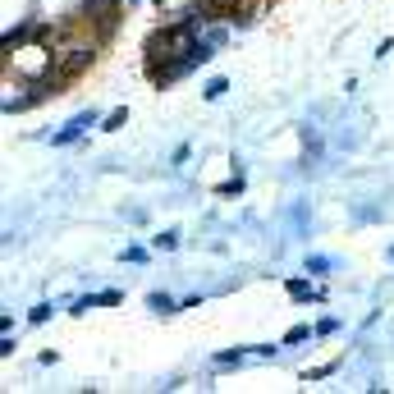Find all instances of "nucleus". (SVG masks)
<instances>
[{"instance_id": "f257e3e1", "label": "nucleus", "mask_w": 394, "mask_h": 394, "mask_svg": "<svg viewBox=\"0 0 394 394\" xmlns=\"http://www.w3.org/2000/svg\"><path fill=\"white\" fill-rule=\"evenodd\" d=\"M88 129H97V110H83V115H74V120L64 124L60 133H51V142H55V147H69V142H79Z\"/></svg>"}, {"instance_id": "f03ea898", "label": "nucleus", "mask_w": 394, "mask_h": 394, "mask_svg": "<svg viewBox=\"0 0 394 394\" xmlns=\"http://www.w3.org/2000/svg\"><path fill=\"white\" fill-rule=\"evenodd\" d=\"M147 307H151V312H161V316H170V312H179L184 303H175L170 294H147Z\"/></svg>"}, {"instance_id": "7ed1b4c3", "label": "nucleus", "mask_w": 394, "mask_h": 394, "mask_svg": "<svg viewBox=\"0 0 394 394\" xmlns=\"http://www.w3.org/2000/svg\"><path fill=\"white\" fill-rule=\"evenodd\" d=\"M124 124H129V110L120 105V110H110V115L101 120V129H105V133H115V129H124Z\"/></svg>"}, {"instance_id": "20e7f679", "label": "nucleus", "mask_w": 394, "mask_h": 394, "mask_svg": "<svg viewBox=\"0 0 394 394\" xmlns=\"http://www.w3.org/2000/svg\"><path fill=\"white\" fill-rule=\"evenodd\" d=\"M289 298H298V303H307V298H321V294H316L307 280H289Z\"/></svg>"}, {"instance_id": "39448f33", "label": "nucleus", "mask_w": 394, "mask_h": 394, "mask_svg": "<svg viewBox=\"0 0 394 394\" xmlns=\"http://www.w3.org/2000/svg\"><path fill=\"white\" fill-rule=\"evenodd\" d=\"M151 243H156L161 253H175V248H179V229H166V234H156Z\"/></svg>"}, {"instance_id": "423d86ee", "label": "nucleus", "mask_w": 394, "mask_h": 394, "mask_svg": "<svg viewBox=\"0 0 394 394\" xmlns=\"http://www.w3.org/2000/svg\"><path fill=\"white\" fill-rule=\"evenodd\" d=\"M225 92H229V83H225V79H211L207 88H202V97H207V101H220Z\"/></svg>"}, {"instance_id": "0eeeda50", "label": "nucleus", "mask_w": 394, "mask_h": 394, "mask_svg": "<svg viewBox=\"0 0 394 394\" xmlns=\"http://www.w3.org/2000/svg\"><path fill=\"white\" fill-rule=\"evenodd\" d=\"M307 271H312V275H325V271H335V262H330V257H312V253H307Z\"/></svg>"}, {"instance_id": "6e6552de", "label": "nucleus", "mask_w": 394, "mask_h": 394, "mask_svg": "<svg viewBox=\"0 0 394 394\" xmlns=\"http://www.w3.org/2000/svg\"><path fill=\"white\" fill-rule=\"evenodd\" d=\"M92 307H120V289H105V294H92Z\"/></svg>"}, {"instance_id": "1a4fd4ad", "label": "nucleus", "mask_w": 394, "mask_h": 394, "mask_svg": "<svg viewBox=\"0 0 394 394\" xmlns=\"http://www.w3.org/2000/svg\"><path fill=\"white\" fill-rule=\"evenodd\" d=\"M51 312H55L51 303H37L33 312H28V321H33V325H42V321H51Z\"/></svg>"}, {"instance_id": "9d476101", "label": "nucleus", "mask_w": 394, "mask_h": 394, "mask_svg": "<svg viewBox=\"0 0 394 394\" xmlns=\"http://www.w3.org/2000/svg\"><path fill=\"white\" fill-rule=\"evenodd\" d=\"M303 340H312V325H294V330L284 335V344H303Z\"/></svg>"}, {"instance_id": "9b49d317", "label": "nucleus", "mask_w": 394, "mask_h": 394, "mask_svg": "<svg viewBox=\"0 0 394 394\" xmlns=\"http://www.w3.org/2000/svg\"><path fill=\"white\" fill-rule=\"evenodd\" d=\"M120 262H147V248H124Z\"/></svg>"}, {"instance_id": "f8f14e48", "label": "nucleus", "mask_w": 394, "mask_h": 394, "mask_svg": "<svg viewBox=\"0 0 394 394\" xmlns=\"http://www.w3.org/2000/svg\"><path fill=\"white\" fill-rule=\"evenodd\" d=\"M243 362V353H216V367H238Z\"/></svg>"}, {"instance_id": "ddd939ff", "label": "nucleus", "mask_w": 394, "mask_h": 394, "mask_svg": "<svg viewBox=\"0 0 394 394\" xmlns=\"http://www.w3.org/2000/svg\"><path fill=\"white\" fill-rule=\"evenodd\" d=\"M207 42H211V46H225V42H229V33H225V28H211Z\"/></svg>"}, {"instance_id": "4468645a", "label": "nucleus", "mask_w": 394, "mask_h": 394, "mask_svg": "<svg viewBox=\"0 0 394 394\" xmlns=\"http://www.w3.org/2000/svg\"><path fill=\"white\" fill-rule=\"evenodd\" d=\"M335 330H340V321H335V316H325V321L316 325V335H335Z\"/></svg>"}, {"instance_id": "2eb2a0df", "label": "nucleus", "mask_w": 394, "mask_h": 394, "mask_svg": "<svg viewBox=\"0 0 394 394\" xmlns=\"http://www.w3.org/2000/svg\"><path fill=\"white\" fill-rule=\"evenodd\" d=\"M151 5H166V0H151Z\"/></svg>"}, {"instance_id": "dca6fc26", "label": "nucleus", "mask_w": 394, "mask_h": 394, "mask_svg": "<svg viewBox=\"0 0 394 394\" xmlns=\"http://www.w3.org/2000/svg\"><path fill=\"white\" fill-rule=\"evenodd\" d=\"M390 262H394V248H390Z\"/></svg>"}]
</instances>
